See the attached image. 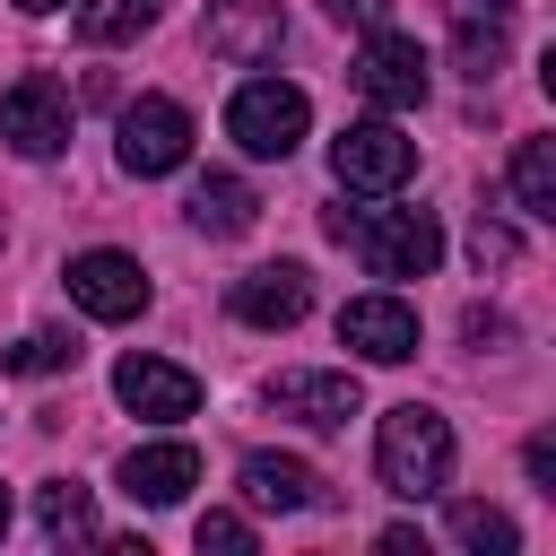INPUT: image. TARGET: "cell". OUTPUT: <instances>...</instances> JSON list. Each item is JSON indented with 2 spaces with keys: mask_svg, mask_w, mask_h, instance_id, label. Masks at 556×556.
<instances>
[{
  "mask_svg": "<svg viewBox=\"0 0 556 556\" xmlns=\"http://www.w3.org/2000/svg\"><path fill=\"white\" fill-rule=\"evenodd\" d=\"M374 469H382V486H391L400 504H426V495H443V486H452V426H443L434 408H417V400L382 408Z\"/></svg>",
  "mask_w": 556,
  "mask_h": 556,
  "instance_id": "6da1fadb",
  "label": "cell"
},
{
  "mask_svg": "<svg viewBox=\"0 0 556 556\" xmlns=\"http://www.w3.org/2000/svg\"><path fill=\"white\" fill-rule=\"evenodd\" d=\"M330 235L356 243L374 278H426V269L443 261V226H434V208H356V217L330 208Z\"/></svg>",
  "mask_w": 556,
  "mask_h": 556,
  "instance_id": "7a4b0ae2",
  "label": "cell"
},
{
  "mask_svg": "<svg viewBox=\"0 0 556 556\" xmlns=\"http://www.w3.org/2000/svg\"><path fill=\"white\" fill-rule=\"evenodd\" d=\"M304 122H313V104H304V87H287V78H243L235 104H226V139H235L243 156H295Z\"/></svg>",
  "mask_w": 556,
  "mask_h": 556,
  "instance_id": "3957f363",
  "label": "cell"
},
{
  "mask_svg": "<svg viewBox=\"0 0 556 556\" xmlns=\"http://www.w3.org/2000/svg\"><path fill=\"white\" fill-rule=\"evenodd\" d=\"M356 87H365L374 113H417V104H426V52H417V35L374 26L365 52H356Z\"/></svg>",
  "mask_w": 556,
  "mask_h": 556,
  "instance_id": "277c9868",
  "label": "cell"
},
{
  "mask_svg": "<svg viewBox=\"0 0 556 556\" xmlns=\"http://www.w3.org/2000/svg\"><path fill=\"white\" fill-rule=\"evenodd\" d=\"M191 156V113L174 104V96H139V104H122V174H174Z\"/></svg>",
  "mask_w": 556,
  "mask_h": 556,
  "instance_id": "5b68a950",
  "label": "cell"
},
{
  "mask_svg": "<svg viewBox=\"0 0 556 556\" xmlns=\"http://www.w3.org/2000/svg\"><path fill=\"white\" fill-rule=\"evenodd\" d=\"M61 278H70V304L96 313V321H139V313H148V269H139L130 252H104V243H96V252H78Z\"/></svg>",
  "mask_w": 556,
  "mask_h": 556,
  "instance_id": "8992f818",
  "label": "cell"
},
{
  "mask_svg": "<svg viewBox=\"0 0 556 556\" xmlns=\"http://www.w3.org/2000/svg\"><path fill=\"white\" fill-rule=\"evenodd\" d=\"M408 165H417V148H408L391 122H348V130L330 139V174H339L348 191H400Z\"/></svg>",
  "mask_w": 556,
  "mask_h": 556,
  "instance_id": "52a82bcc",
  "label": "cell"
},
{
  "mask_svg": "<svg viewBox=\"0 0 556 556\" xmlns=\"http://www.w3.org/2000/svg\"><path fill=\"white\" fill-rule=\"evenodd\" d=\"M200 43H208L217 61H235V70H252V61H269V52L287 43V9H278V0H208Z\"/></svg>",
  "mask_w": 556,
  "mask_h": 556,
  "instance_id": "ba28073f",
  "label": "cell"
},
{
  "mask_svg": "<svg viewBox=\"0 0 556 556\" xmlns=\"http://www.w3.org/2000/svg\"><path fill=\"white\" fill-rule=\"evenodd\" d=\"M0 139H9L17 156H61V148H70V96H61L52 78H17V87L0 96Z\"/></svg>",
  "mask_w": 556,
  "mask_h": 556,
  "instance_id": "9c48e42d",
  "label": "cell"
},
{
  "mask_svg": "<svg viewBox=\"0 0 556 556\" xmlns=\"http://www.w3.org/2000/svg\"><path fill=\"white\" fill-rule=\"evenodd\" d=\"M235 321L243 330H295L304 313H313V278H304V261H269V269H252V278H235Z\"/></svg>",
  "mask_w": 556,
  "mask_h": 556,
  "instance_id": "30bf717a",
  "label": "cell"
},
{
  "mask_svg": "<svg viewBox=\"0 0 556 556\" xmlns=\"http://www.w3.org/2000/svg\"><path fill=\"white\" fill-rule=\"evenodd\" d=\"M269 408H278V417H295V426H313V434H330V426H348L365 400H356V374L295 365V374H269Z\"/></svg>",
  "mask_w": 556,
  "mask_h": 556,
  "instance_id": "8fae6325",
  "label": "cell"
},
{
  "mask_svg": "<svg viewBox=\"0 0 556 556\" xmlns=\"http://www.w3.org/2000/svg\"><path fill=\"white\" fill-rule=\"evenodd\" d=\"M513 26H521V0H452V61L486 87L513 52Z\"/></svg>",
  "mask_w": 556,
  "mask_h": 556,
  "instance_id": "7c38bea8",
  "label": "cell"
},
{
  "mask_svg": "<svg viewBox=\"0 0 556 556\" xmlns=\"http://www.w3.org/2000/svg\"><path fill=\"white\" fill-rule=\"evenodd\" d=\"M339 339H348L365 365H408V356H417V313H408L400 295H356V304L339 313Z\"/></svg>",
  "mask_w": 556,
  "mask_h": 556,
  "instance_id": "4fadbf2b",
  "label": "cell"
},
{
  "mask_svg": "<svg viewBox=\"0 0 556 556\" xmlns=\"http://www.w3.org/2000/svg\"><path fill=\"white\" fill-rule=\"evenodd\" d=\"M113 391H122L130 417H156V426H174V417L200 408V382H191L182 365H165V356H122V365H113Z\"/></svg>",
  "mask_w": 556,
  "mask_h": 556,
  "instance_id": "5bb4252c",
  "label": "cell"
},
{
  "mask_svg": "<svg viewBox=\"0 0 556 556\" xmlns=\"http://www.w3.org/2000/svg\"><path fill=\"white\" fill-rule=\"evenodd\" d=\"M243 504H261V513H313V504H330V486L295 452H252L243 460Z\"/></svg>",
  "mask_w": 556,
  "mask_h": 556,
  "instance_id": "9a60e30c",
  "label": "cell"
},
{
  "mask_svg": "<svg viewBox=\"0 0 556 556\" xmlns=\"http://www.w3.org/2000/svg\"><path fill=\"white\" fill-rule=\"evenodd\" d=\"M191 486H200V452L191 443H139L122 460V495L130 504H182Z\"/></svg>",
  "mask_w": 556,
  "mask_h": 556,
  "instance_id": "2e32d148",
  "label": "cell"
},
{
  "mask_svg": "<svg viewBox=\"0 0 556 556\" xmlns=\"http://www.w3.org/2000/svg\"><path fill=\"white\" fill-rule=\"evenodd\" d=\"M252 217H261V191H252L243 174H208V182L191 191V226H200V235H243Z\"/></svg>",
  "mask_w": 556,
  "mask_h": 556,
  "instance_id": "e0dca14e",
  "label": "cell"
},
{
  "mask_svg": "<svg viewBox=\"0 0 556 556\" xmlns=\"http://www.w3.org/2000/svg\"><path fill=\"white\" fill-rule=\"evenodd\" d=\"M35 530H43L52 547L96 539V495H87L78 478H43V486H35Z\"/></svg>",
  "mask_w": 556,
  "mask_h": 556,
  "instance_id": "ac0fdd59",
  "label": "cell"
},
{
  "mask_svg": "<svg viewBox=\"0 0 556 556\" xmlns=\"http://www.w3.org/2000/svg\"><path fill=\"white\" fill-rule=\"evenodd\" d=\"M156 26V0H78V43L113 52V43H139Z\"/></svg>",
  "mask_w": 556,
  "mask_h": 556,
  "instance_id": "d6986e66",
  "label": "cell"
},
{
  "mask_svg": "<svg viewBox=\"0 0 556 556\" xmlns=\"http://www.w3.org/2000/svg\"><path fill=\"white\" fill-rule=\"evenodd\" d=\"M513 200H521V217H556V139H521L513 148Z\"/></svg>",
  "mask_w": 556,
  "mask_h": 556,
  "instance_id": "ffe728a7",
  "label": "cell"
},
{
  "mask_svg": "<svg viewBox=\"0 0 556 556\" xmlns=\"http://www.w3.org/2000/svg\"><path fill=\"white\" fill-rule=\"evenodd\" d=\"M452 539L460 547H478V556H513V513H495V504H452Z\"/></svg>",
  "mask_w": 556,
  "mask_h": 556,
  "instance_id": "44dd1931",
  "label": "cell"
},
{
  "mask_svg": "<svg viewBox=\"0 0 556 556\" xmlns=\"http://www.w3.org/2000/svg\"><path fill=\"white\" fill-rule=\"evenodd\" d=\"M0 365H9V374H61V365H78V339H70V330H26Z\"/></svg>",
  "mask_w": 556,
  "mask_h": 556,
  "instance_id": "7402d4cb",
  "label": "cell"
},
{
  "mask_svg": "<svg viewBox=\"0 0 556 556\" xmlns=\"http://www.w3.org/2000/svg\"><path fill=\"white\" fill-rule=\"evenodd\" d=\"M469 261H478V278H486V269H513V261H521V235L495 226V217H478V226H469Z\"/></svg>",
  "mask_w": 556,
  "mask_h": 556,
  "instance_id": "603a6c76",
  "label": "cell"
},
{
  "mask_svg": "<svg viewBox=\"0 0 556 556\" xmlns=\"http://www.w3.org/2000/svg\"><path fill=\"white\" fill-rule=\"evenodd\" d=\"M191 539H200V556H208V547H217V556H243V547H252V521H243V513H200Z\"/></svg>",
  "mask_w": 556,
  "mask_h": 556,
  "instance_id": "cb8c5ba5",
  "label": "cell"
},
{
  "mask_svg": "<svg viewBox=\"0 0 556 556\" xmlns=\"http://www.w3.org/2000/svg\"><path fill=\"white\" fill-rule=\"evenodd\" d=\"M330 17H339V26H365V35H374V26L391 17V0H330Z\"/></svg>",
  "mask_w": 556,
  "mask_h": 556,
  "instance_id": "d4e9b609",
  "label": "cell"
},
{
  "mask_svg": "<svg viewBox=\"0 0 556 556\" xmlns=\"http://www.w3.org/2000/svg\"><path fill=\"white\" fill-rule=\"evenodd\" d=\"M521 460H530V478H539V486H556V434H530V452H521Z\"/></svg>",
  "mask_w": 556,
  "mask_h": 556,
  "instance_id": "484cf974",
  "label": "cell"
},
{
  "mask_svg": "<svg viewBox=\"0 0 556 556\" xmlns=\"http://www.w3.org/2000/svg\"><path fill=\"white\" fill-rule=\"evenodd\" d=\"M382 556H426V539H417L408 521H391V530H382Z\"/></svg>",
  "mask_w": 556,
  "mask_h": 556,
  "instance_id": "4316f807",
  "label": "cell"
},
{
  "mask_svg": "<svg viewBox=\"0 0 556 556\" xmlns=\"http://www.w3.org/2000/svg\"><path fill=\"white\" fill-rule=\"evenodd\" d=\"M469 339H478V348H486V339H513V321H504V313H469Z\"/></svg>",
  "mask_w": 556,
  "mask_h": 556,
  "instance_id": "83f0119b",
  "label": "cell"
},
{
  "mask_svg": "<svg viewBox=\"0 0 556 556\" xmlns=\"http://www.w3.org/2000/svg\"><path fill=\"white\" fill-rule=\"evenodd\" d=\"M17 9H26V17H43V9H61V0H17Z\"/></svg>",
  "mask_w": 556,
  "mask_h": 556,
  "instance_id": "f1b7e54d",
  "label": "cell"
},
{
  "mask_svg": "<svg viewBox=\"0 0 556 556\" xmlns=\"http://www.w3.org/2000/svg\"><path fill=\"white\" fill-rule=\"evenodd\" d=\"M0 530H9V486H0Z\"/></svg>",
  "mask_w": 556,
  "mask_h": 556,
  "instance_id": "f546056e",
  "label": "cell"
}]
</instances>
